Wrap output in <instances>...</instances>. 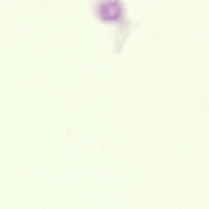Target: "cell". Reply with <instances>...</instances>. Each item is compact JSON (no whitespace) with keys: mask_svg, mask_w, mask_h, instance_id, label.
<instances>
[{"mask_svg":"<svg viewBox=\"0 0 209 209\" xmlns=\"http://www.w3.org/2000/svg\"><path fill=\"white\" fill-rule=\"evenodd\" d=\"M99 13L102 19L105 21L116 20L121 16V6L117 1H108L100 6Z\"/></svg>","mask_w":209,"mask_h":209,"instance_id":"cell-1","label":"cell"}]
</instances>
